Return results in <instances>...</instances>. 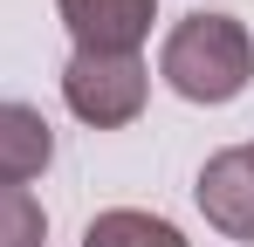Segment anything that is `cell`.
Returning a JSON list of instances; mask_svg holds the SVG:
<instances>
[{
	"mask_svg": "<svg viewBox=\"0 0 254 247\" xmlns=\"http://www.w3.org/2000/svg\"><path fill=\"white\" fill-rule=\"evenodd\" d=\"M158 76L172 96L186 103H234L254 82V35L234 14H186L172 21L165 48H158Z\"/></svg>",
	"mask_w": 254,
	"mask_h": 247,
	"instance_id": "obj_1",
	"label": "cell"
},
{
	"mask_svg": "<svg viewBox=\"0 0 254 247\" xmlns=\"http://www.w3.org/2000/svg\"><path fill=\"white\" fill-rule=\"evenodd\" d=\"M151 96V69L144 55H69L62 62V103L69 117L89 130H124L144 117Z\"/></svg>",
	"mask_w": 254,
	"mask_h": 247,
	"instance_id": "obj_2",
	"label": "cell"
},
{
	"mask_svg": "<svg viewBox=\"0 0 254 247\" xmlns=\"http://www.w3.org/2000/svg\"><path fill=\"white\" fill-rule=\"evenodd\" d=\"M76 55H137L151 41L158 0H55Z\"/></svg>",
	"mask_w": 254,
	"mask_h": 247,
	"instance_id": "obj_3",
	"label": "cell"
},
{
	"mask_svg": "<svg viewBox=\"0 0 254 247\" xmlns=\"http://www.w3.org/2000/svg\"><path fill=\"white\" fill-rule=\"evenodd\" d=\"M192 199H199V213H206V227H220L227 241H248L254 247V165H248V144L213 151V158L199 165Z\"/></svg>",
	"mask_w": 254,
	"mask_h": 247,
	"instance_id": "obj_4",
	"label": "cell"
},
{
	"mask_svg": "<svg viewBox=\"0 0 254 247\" xmlns=\"http://www.w3.org/2000/svg\"><path fill=\"white\" fill-rule=\"evenodd\" d=\"M55 165V130L35 103H0V185H35Z\"/></svg>",
	"mask_w": 254,
	"mask_h": 247,
	"instance_id": "obj_5",
	"label": "cell"
},
{
	"mask_svg": "<svg viewBox=\"0 0 254 247\" xmlns=\"http://www.w3.org/2000/svg\"><path fill=\"white\" fill-rule=\"evenodd\" d=\"M83 247H186V234L144 206H110L83 227Z\"/></svg>",
	"mask_w": 254,
	"mask_h": 247,
	"instance_id": "obj_6",
	"label": "cell"
},
{
	"mask_svg": "<svg viewBox=\"0 0 254 247\" xmlns=\"http://www.w3.org/2000/svg\"><path fill=\"white\" fill-rule=\"evenodd\" d=\"M48 241V213L28 185H0V247H42Z\"/></svg>",
	"mask_w": 254,
	"mask_h": 247,
	"instance_id": "obj_7",
	"label": "cell"
},
{
	"mask_svg": "<svg viewBox=\"0 0 254 247\" xmlns=\"http://www.w3.org/2000/svg\"><path fill=\"white\" fill-rule=\"evenodd\" d=\"M248 165H254V144H248Z\"/></svg>",
	"mask_w": 254,
	"mask_h": 247,
	"instance_id": "obj_8",
	"label": "cell"
}]
</instances>
